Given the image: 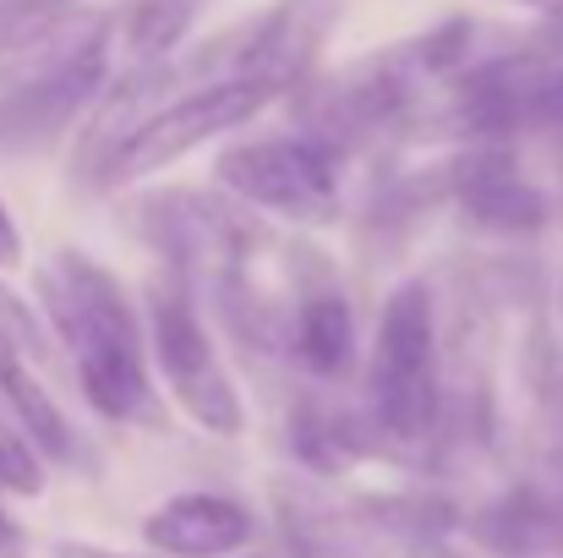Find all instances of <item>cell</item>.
I'll return each instance as SVG.
<instances>
[{
    "label": "cell",
    "instance_id": "1",
    "mask_svg": "<svg viewBox=\"0 0 563 558\" xmlns=\"http://www.w3.org/2000/svg\"><path fill=\"white\" fill-rule=\"evenodd\" d=\"M38 307L55 340L71 351L82 400L104 422H132V427H170V411L154 389L148 368V335L121 291V280L93 263L88 252H55L38 269Z\"/></svg>",
    "mask_w": 563,
    "mask_h": 558
},
{
    "label": "cell",
    "instance_id": "2",
    "mask_svg": "<svg viewBox=\"0 0 563 558\" xmlns=\"http://www.w3.org/2000/svg\"><path fill=\"white\" fill-rule=\"evenodd\" d=\"M367 422L383 444H427L443 422V346L427 280L383 296L367 357Z\"/></svg>",
    "mask_w": 563,
    "mask_h": 558
},
{
    "label": "cell",
    "instance_id": "3",
    "mask_svg": "<svg viewBox=\"0 0 563 558\" xmlns=\"http://www.w3.org/2000/svg\"><path fill=\"white\" fill-rule=\"evenodd\" d=\"M143 335H148V368L159 372V383L170 389L176 411L191 427H202L213 438H241L246 433L241 389L224 368V357H219V346H213L181 274H165V280L148 285Z\"/></svg>",
    "mask_w": 563,
    "mask_h": 558
},
{
    "label": "cell",
    "instance_id": "4",
    "mask_svg": "<svg viewBox=\"0 0 563 558\" xmlns=\"http://www.w3.org/2000/svg\"><path fill=\"white\" fill-rule=\"evenodd\" d=\"M213 182L230 203L263 208L290 225H334L340 219V160L301 132L246 138L213 160Z\"/></svg>",
    "mask_w": 563,
    "mask_h": 558
},
{
    "label": "cell",
    "instance_id": "5",
    "mask_svg": "<svg viewBox=\"0 0 563 558\" xmlns=\"http://www.w3.org/2000/svg\"><path fill=\"white\" fill-rule=\"evenodd\" d=\"M110 50H115V33L104 17L77 22L66 44H55L44 66H33L0 99V143H44L66 132L110 83Z\"/></svg>",
    "mask_w": 563,
    "mask_h": 558
},
{
    "label": "cell",
    "instance_id": "6",
    "mask_svg": "<svg viewBox=\"0 0 563 558\" xmlns=\"http://www.w3.org/2000/svg\"><path fill=\"white\" fill-rule=\"evenodd\" d=\"M268 105H274V94L257 88V83H241V77H213V83L191 88L181 99H165L132 132V143L115 154V165L104 176V192L143 182L154 171H170L176 160H187L191 149H202V143L235 132V127H252Z\"/></svg>",
    "mask_w": 563,
    "mask_h": 558
},
{
    "label": "cell",
    "instance_id": "7",
    "mask_svg": "<svg viewBox=\"0 0 563 558\" xmlns=\"http://www.w3.org/2000/svg\"><path fill=\"white\" fill-rule=\"evenodd\" d=\"M340 17H345V0H274L252 28L235 33L224 77L257 83L274 99L307 88L318 77L329 39L340 33Z\"/></svg>",
    "mask_w": 563,
    "mask_h": 558
},
{
    "label": "cell",
    "instance_id": "8",
    "mask_svg": "<svg viewBox=\"0 0 563 558\" xmlns=\"http://www.w3.org/2000/svg\"><path fill=\"white\" fill-rule=\"evenodd\" d=\"M176 83V66L159 61V66H121L110 72V83L99 88V99L82 110V132H77V149H71V176L93 192H104V176L115 165V154L132 143V132L165 105Z\"/></svg>",
    "mask_w": 563,
    "mask_h": 558
},
{
    "label": "cell",
    "instance_id": "9",
    "mask_svg": "<svg viewBox=\"0 0 563 558\" xmlns=\"http://www.w3.org/2000/svg\"><path fill=\"white\" fill-rule=\"evenodd\" d=\"M257 521L230 493H176L143 515V543L159 558H235L252 548Z\"/></svg>",
    "mask_w": 563,
    "mask_h": 558
},
{
    "label": "cell",
    "instance_id": "10",
    "mask_svg": "<svg viewBox=\"0 0 563 558\" xmlns=\"http://www.w3.org/2000/svg\"><path fill=\"white\" fill-rule=\"evenodd\" d=\"M290 357L312 378H323V383L356 372L362 340H356V313H351L345 291L318 285V291H307L296 302V313H290Z\"/></svg>",
    "mask_w": 563,
    "mask_h": 558
},
{
    "label": "cell",
    "instance_id": "11",
    "mask_svg": "<svg viewBox=\"0 0 563 558\" xmlns=\"http://www.w3.org/2000/svg\"><path fill=\"white\" fill-rule=\"evenodd\" d=\"M0 400H5L16 433L33 444L38 460H49V466H82V460H88V455H82V438H77L71 422H66V411L55 405V394L33 378V368H27L22 357L0 368Z\"/></svg>",
    "mask_w": 563,
    "mask_h": 558
},
{
    "label": "cell",
    "instance_id": "12",
    "mask_svg": "<svg viewBox=\"0 0 563 558\" xmlns=\"http://www.w3.org/2000/svg\"><path fill=\"white\" fill-rule=\"evenodd\" d=\"M274 504H279V526L296 558H367L362 521L340 515L307 482H274Z\"/></svg>",
    "mask_w": 563,
    "mask_h": 558
},
{
    "label": "cell",
    "instance_id": "13",
    "mask_svg": "<svg viewBox=\"0 0 563 558\" xmlns=\"http://www.w3.org/2000/svg\"><path fill=\"white\" fill-rule=\"evenodd\" d=\"M197 11H202V0H132L110 22V33H115L126 66H159L176 55V44L187 39Z\"/></svg>",
    "mask_w": 563,
    "mask_h": 558
},
{
    "label": "cell",
    "instance_id": "14",
    "mask_svg": "<svg viewBox=\"0 0 563 558\" xmlns=\"http://www.w3.org/2000/svg\"><path fill=\"white\" fill-rule=\"evenodd\" d=\"M0 493H16V499L44 493V460L33 455V444L16 433L11 416H0Z\"/></svg>",
    "mask_w": 563,
    "mask_h": 558
},
{
    "label": "cell",
    "instance_id": "15",
    "mask_svg": "<svg viewBox=\"0 0 563 558\" xmlns=\"http://www.w3.org/2000/svg\"><path fill=\"white\" fill-rule=\"evenodd\" d=\"M0 335L22 351V357H44V324H38V313L0 280Z\"/></svg>",
    "mask_w": 563,
    "mask_h": 558
},
{
    "label": "cell",
    "instance_id": "16",
    "mask_svg": "<svg viewBox=\"0 0 563 558\" xmlns=\"http://www.w3.org/2000/svg\"><path fill=\"white\" fill-rule=\"evenodd\" d=\"M531 132H563V66H548L531 94Z\"/></svg>",
    "mask_w": 563,
    "mask_h": 558
},
{
    "label": "cell",
    "instance_id": "17",
    "mask_svg": "<svg viewBox=\"0 0 563 558\" xmlns=\"http://www.w3.org/2000/svg\"><path fill=\"white\" fill-rule=\"evenodd\" d=\"M531 61H542V66H563V6H553L537 28H531V39L520 44Z\"/></svg>",
    "mask_w": 563,
    "mask_h": 558
},
{
    "label": "cell",
    "instance_id": "18",
    "mask_svg": "<svg viewBox=\"0 0 563 558\" xmlns=\"http://www.w3.org/2000/svg\"><path fill=\"white\" fill-rule=\"evenodd\" d=\"M16 263H22V230H16V219H11V203L0 197V274L16 269Z\"/></svg>",
    "mask_w": 563,
    "mask_h": 558
},
{
    "label": "cell",
    "instance_id": "19",
    "mask_svg": "<svg viewBox=\"0 0 563 558\" xmlns=\"http://www.w3.org/2000/svg\"><path fill=\"white\" fill-rule=\"evenodd\" d=\"M553 499H559V515H563V383H559V400H553Z\"/></svg>",
    "mask_w": 563,
    "mask_h": 558
},
{
    "label": "cell",
    "instance_id": "20",
    "mask_svg": "<svg viewBox=\"0 0 563 558\" xmlns=\"http://www.w3.org/2000/svg\"><path fill=\"white\" fill-rule=\"evenodd\" d=\"M49 558H159V554H110V548H99V543H55Z\"/></svg>",
    "mask_w": 563,
    "mask_h": 558
},
{
    "label": "cell",
    "instance_id": "21",
    "mask_svg": "<svg viewBox=\"0 0 563 558\" xmlns=\"http://www.w3.org/2000/svg\"><path fill=\"white\" fill-rule=\"evenodd\" d=\"M0 558H22V532H16V521L5 515V504H0Z\"/></svg>",
    "mask_w": 563,
    "mask_h": 558
},
{
    "label": "cell",
    "instance_id": "22",
    "mask_svg": "<svg viewBox=\"0 0 563 558\" xmlns=\"http://www.w3.org/2000/svg\"><path fill=\"white\" fill-rule=\"evenodd\" d=\"M520 6H548V11H553V6H563V0H520Z\"/></svg>",
    "mask_w": 563,
    "mask_h": 558
},
{
    "label": "cell",
    "instance_id": "23",
    "mask_svg": "<svg viewBox=\"0 0 563 558\" xmlns=\"http://www.w3.org/2000/svg\"><path fill=\"white\" fill-rule=\"evenodd\" d=\"M559 302H563V296H559Z\"/></svg>",
    "mask_w": 563,
    "mask_h": 558
}]
</instances>
